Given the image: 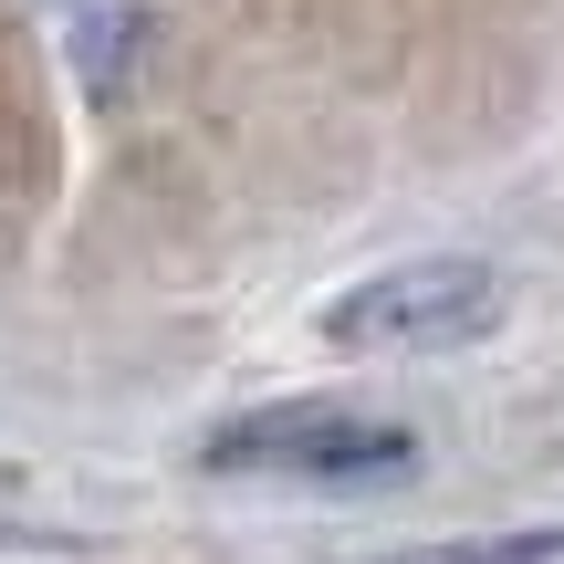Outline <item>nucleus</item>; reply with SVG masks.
Listing matches in <instances>:
<instances>
[{"instance_id": "1", "label": "nucleus", "mask_w": 564, "mask_h": 564, "mask_svg": "<svg viewBox=\"0 0 564 564\" xmlns=\"http://www.w3.org/2000/svg\"><path fill=\"white\" fill-rule=\"evenodd\" d=\"M220 481H293V491H398L419 470V440L398 419H366V408H251V419L209 429L199 449Z\"/></svg>"}, {"instance_id": "2", "label": "nucleus", "mask_w": 564, "mask_h": 564, "mask_svg": "<svg viewBox=\"0 0 564 564\" xmlns=\"http://www.w3.org/2000/svg\"><path fill=\"white\" fill-rule=\"evenodd\" d=\"M491 324H502V272L491 262H398L324 303V335L356 345V356H440V345H470Z\"/></svg>"}, {"instance_id": "3", "label": "nucleus", "mask_w": 564, "mask_h": 564, "mask_svg": "<svg viewBox=\"0 0 564 564\" xmlns=\"http://www.w3.org/2000/svg\"><path fill=\"white\" fill-rule=\"evenodd\" d=\"M387 564H564V523H523V533H491V544H429Z\"/></svg>"}]
</instances>
